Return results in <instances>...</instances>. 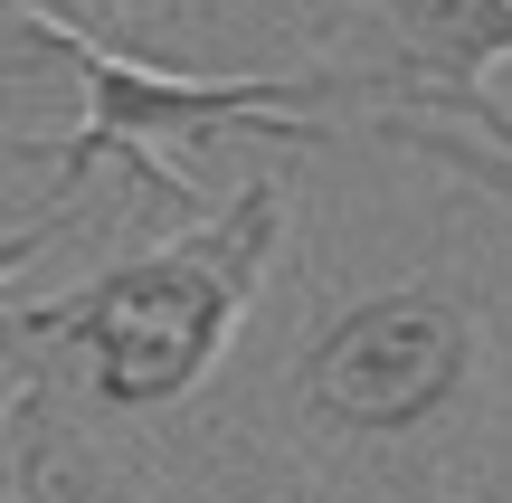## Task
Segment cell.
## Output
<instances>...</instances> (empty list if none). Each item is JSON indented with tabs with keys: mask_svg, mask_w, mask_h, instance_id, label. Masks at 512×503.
I'll return each mask as SVG.
<instances>
[{
	"mask_svg": "<svg viewBox=\"0 0 512 503\" xmlns=\"http://www.w3.org/2000/svg\"><path fill=\"white\" fill-rule=\"evenodd\" d=\"M275 257H285V181L256 171L209 219H190L181 238L143 247V257L105 266V276H86L76 295L10 304V352L19 361L57 352L67 371H86V399L114 418L181 409L228 361Z\"/></svg>",
	"mask_w": 512,
	"mask_h": 503,
	"instance_id": "obj_1",
	"label": "cell"
},
{
	"mask_svg": "<svg viewBox=\"0 0 512 503\" xmlns=\"http://www.w3.org/2000/svg\"><path fill=\"white\" fill-rule=\"evenodd\" d=\"M10 48H48L57 67L86 86L76 133H57V143L19 133V143H10V152H38V162H48V200H38L29 228L10 238V266L48 238V219L114 162V152L143 171L152 200H171L181 219H209L219 200H200V181L162 162L171 143H190V133H247V143H266V152H332V143H342V133L323 124V105H342V95H351V67H304V76H190V67H143V57L105 48L95 29L48 19V10H10Z\"/></svg>",
	"mask_w": 512,
	"mask_h": 503,
	"instance_id": "obj_2",
	"label": "cell"
},
{
	"mask_svg": "<svg viewBox=\"0 0 512 503\" xmlns=\"http://www.w3.org/2000/svg\"><path fill=\"white\" fill-rule=\"evenodd\" d=\"M484 380V304L456 276H399L294 342V418L332 447H427Z\"/></svg>",
	"mask_w": 512,
	"mask_h": 503,
	"instance_id": "obj_3",
	"label": "cell"
},
{
	"mask_svg": "<svg viewBox=\"0 0 512 503\" xmlns=\"http://www.w3.org/2000/svg\"><path fill=\"white\" fill-rule=\"evenodd\" d=\"M323 38H351V95L370 114H418V124L494 133L503 95L494 67H512V10L503 0H380V10H332Z\"/></svg>",
	"mask_w": 512,
	"mask_h": 503,
	"instance_id": "obj_4",
	"label": "cell"
},
{
	"mask_svg": "<svg viewBox=\"0 0 512 503\" xmlns=\"http://www.w3.org/2000/svg\"><path fill=\"white\" fill-rule=\"evenodd\" d=\"M10 503H152V494L124 485V475L67 466L48 447V380L19 371V390H10Z\"/></svg>",
	"mask_w": 512,
	"mask_h": 503,
	"instance_id": "obj_5",
	"label": "cell"
},
{
	"mask_svg": "<svg viewBox=\"0 0 512 503\" xmlns=\"http://www.w3.org/2000/svg\"><path fill=\"white\" fill-rule=\"evenodd\" d=\"M370 143L380 152H408V162L446 171L456 190L512 209V133H465V124H418V114H370Z\"/></svg>",
	"mask_w": 512,
	"mask_h": 503,
	"instance_id": "obj_6",
	"label": "cell"
}]
</instances>
